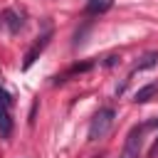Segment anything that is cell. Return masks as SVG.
Masks as SVG:
<instances>
[{
	"label": "cell",
	"instance_id": "cell-3",
	"mask_svg": "<svg viewBox=\"0 0 158 158\" xmlns=\"http://www.w3.org/2000/svg\"><path fill=\"white\" fill-rule=\"evenodd\" d=\"M49 37H52V32H49V30H47L44 35H40V37H37V42H35V44H32V47L27 49V54H25V62H22V69H30V67H32V64L37 62V57H40V54H42V49L47 47V42H49Z\"/></svg>",
	"mask_w": 158,
	"mask_h": 158
},
{
	"label": "cell",
	"instance_id": "cell-10",
	"mask_svg": "<svg viewBox=\"0 0 158 158\" xmlns=\"http://www.w3.org/2000/svg\"><path fill=\"white\" fill-rule=\"evenodd\" d=\"M116 62H118V57H116V54H111V57L106 59V67H111V64H116Z\"/></svg>",
	"mask_w": 158,
	"mask_h": 158
},
{
	"label": "cell",
	"instance_id": "cell-5",
	"mask_svg": "<svg viewBox=\"0 0 158 158\" xmlns=\"http://www.w3.org/2000/svg\"><path fill=\"white\" fill-rule=\"evenodd\" d=\"M2 22L7 25V30H10V32H20V27H22V17H20L12 7L2 10Z\"/></svg>",
	"mask_w": 158,
	"mask_h": 158
},
{
	"label": "cell",
	"instance_id": "cell-6",
	"mask_svg": "<svg viewBox=\"0 0 158 158\" xmlns=\"http://www.w3.org/2000/svg\"><path fill=\"white\" fill-rule=\"evenodd\" d=\"M156 62H158V54H156V52H148V54L143 57V62H138V64L133 67V72H131L128 77H133L136 72H143V69H151V67H156Z\"/></svg>",
	"mask_w": 158,
	"mask_h": 158
},
{
	"label": "cell",
	"instance_id": "cell-7",
	"mask_svg": "<svg viewBox=\"0 0 158 158\" xmlns=\"http://www.w3.org/2000/svg\"><path fill=\"white\" fill-rule=\"evenodd\" d=\"M10 131H12V118L7 109H0V136H10Z\"/></svg>",
	"mask_w": 158,
	"mask_h": 158
},
{
	"label": "cell",
	"instance_id": "cell-9",
	"mask_svg": "<svg viewBox=\"0 0 158 158\" xmlns=\"http://www.w3.org/2000/svg\"><path fill=\"white\" fill-rule=\"evenodd\" d=\"M10 106H12V96L0 86V109H10Z\"/></svg>",
	"mask_w": 158,
	"mask_h": 158
},
{
	"label": "cell",
	"instance_id": "cell-2",
	"mask_svg": "<svg viewBox=\"0 0 158 158\" xmlns=\"http://www.w3.org/2000/svg\"><path fill=\"white\" fill-rule=\"evenodd\" d=\"M114 118H116V111H114L111 106L99 109V111L94 114L91 123H89V141H99V138H104V136L109 133V128H111Z\"/></svg>",
	"mask_w": 158,
	"mask_h": 158
},
{
	"label": "cell",
	"instance_id": "cell-1",
	"mask_svg": "<svg viewBox=\"0 0 158 158\" xmlns=\"http://www.w3.org/2000/svg\"><path fill=\"white\" fill-rule=\"evenodd\" d=\"M153 126H158V121H148V123L133 126V128L128 131L126 141H123V151H121L118 158H138V156H141V146H143V133H146L148 128H153Z\"/></svg>",
	"mask_w": 158,
	"mask_h": 158
},
{
	"label": "cell",
	"instance_id": "cell-8",
	"mask_svg": "<svg viewBox=\"0 0 158 158\" xmlns=\"http://www.w3.org/2000/svg\"><path fill=\"white\" fill-rule=\"evenodd\" d=\"M111 2H114V0H91L86 10H89V12H104V10L111 7Z\"/></svg>",
	"mask_w": 158,
	"mask_h": 158
},
{
	"label": "cell",
	"instance_id": "cell-4",
	"mask_svg": "<svg viewBox=\"0 0 158 158\" xmlns=\"http://www.w3.org/2000/svg\"><path fill=\"white\" fill-rule=\"evenodd\" d=\"M156 94H158V81H151V84L141 86V89L133 94V101H136V104H146V101H151Z\"/></svg>",
	"mask_w": 158,
	"mask_h": 158
}]
</instances>
